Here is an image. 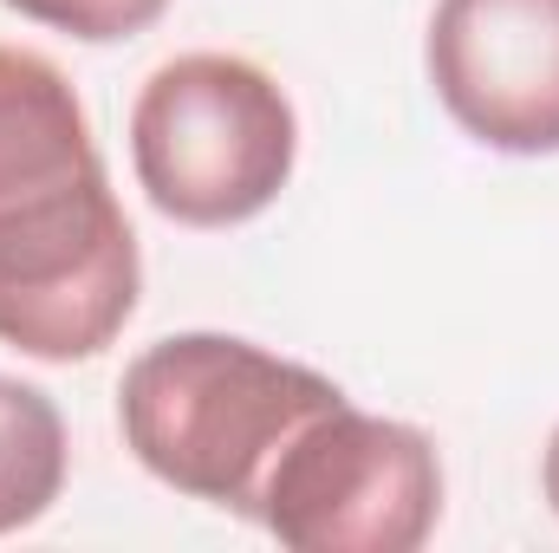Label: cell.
I'll list each match as a JSON object with an SVG mask.
<instances>
[{
  "mask_svg": "<svg viewBox=\"0 0 559 553\" xmlns=\"http://www.w3.org/2000/svg\"><path fill=\"white\" fill-rule=\"evenodd\" d=\"M332 404L345 391L299 358L235 332H169L124 365L118 430L163 489L254 521L286 443Z\"/></svg>",
  "mask_w": 559,
  "mask_h": 553,
  "instance_id": "1",
  "label": "cell"
},
{
  "mask_svg": "<svg viewBox=\"0 0 559 553\" xmlns=\"http://www.w3.org/2000/svg\"><path fill=\"white\" fill-rule=\"evenodd\" d=\"M299 163V118L267 66L241 52H176L131 105V169L156 215L241 228L267 215Z\"/></svg>",
  "mask_w": 559,
  "mask_h": 553,
  "instance_id": "2",
  "label": "cell"
},
{
  "mask_svg": "<svg viewBox=\"0 0 559 553\" xmlns=\"http://www.w3.org/2000/svg\"><path fill=\"white\" fill-rule=\"evenodd\" d=\"M138 293V235L105 163L0 202V345L20 358H98L131 326Z\"/></svg>",
  "mask_w": 559,
  "mask_h": 553,
  "instance_id": "3",
  "label": "cell"
},
{
  "mask_svg": "<svg viewBox=\"0 0 559 553\" xmlns=\"http://www.w3.org/2000/svg\"><path fill=\"white\" fill-rule=\"evenodd\" d=\"M442 521V456L404 416L352 398L312 416L267 475L254 528L299 553H417Z\"/></svg>",
  "mask_w": 559,
  "mask_h": 553,
  "instance_id": "4",
  "label": "cell"
},
{
  "mask_svg": "<svg viewBox=\"0 0 559 553\" xmlns=\"http://www.w3.org/2000/svg\"><path fill=\"white\" fill-rule=\"evenodd\" d=\"M423 66L462 138L559 156V0H436Z\"/></svg>",
  "mask_w": 559,
  "mask_h": 553,
  "instance_id": "5",
  "label": "cell"
},
{
  "mask_svg": "<svg viewBox=\"0 0 559 553\" xmlns=\"http://www.w3.org/2000/svg\"><path fill=\"white\" fill-rule=\"evenodd\" d=\"M98 143L72 79L26 46H0V202L98 169Z\"/></svg>",
  "mask_w": 559,
  "mask_h": 553,
  "instance_id": "6",
  "label": "cell"
},
{
  "mask_svg": "<svg viewBox=\"0 0 559 553\" xmlns=\"http://www.w3.org/2000/svg\"><path fill=\"white\" fill-rule=\"evenodd\" d=\"M66 416L39 385L0 378V534H20L46 521V508L66 495Z\"/></svg>",
  "mask_w": 559,
  "mask_h": 553,
  "instance_id": "7",
  "label": "cell"
},
{
  "mask_svg": "<svg viewBox=\"0 0 559 553\" xmlns=\"http://www.w3.org/2000/svg\"><path fill=\"white\" fill-rule=\"evenodd\" d=\"M0 7H13L20 20L52 26L66 39H85V46L138 39V33H150L169 13V0H0Z\"/></svg>",
  "mask_w": 559,
  "mask_h": 553,
  "instance_id": "8",
  "label": "cell"
},
{
  "mask_svg": "<svg viewBox=\"0 0 559 553\" xmlns=\"http://www.w3.org/2000/svg\"><path fill=\"white\" fill-rule=\"evenodd\" d=\"M540 482H547V502H554V515H559V430H554V443H547V462H540Z\"/></svg>",
  "mask_w": 559,
  "mask_h": 553,
  "instance_id": "9",
  "label": "cell"
}]
</instances>
